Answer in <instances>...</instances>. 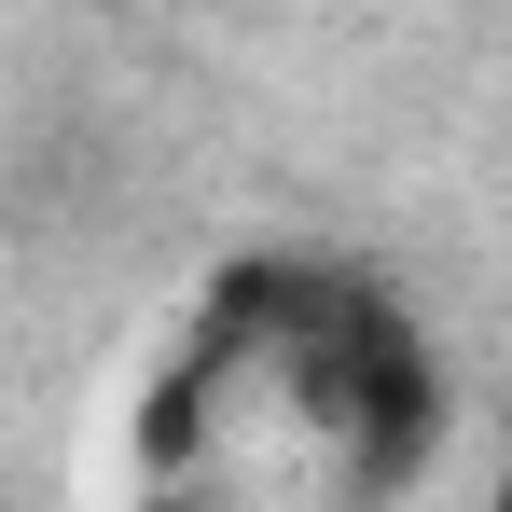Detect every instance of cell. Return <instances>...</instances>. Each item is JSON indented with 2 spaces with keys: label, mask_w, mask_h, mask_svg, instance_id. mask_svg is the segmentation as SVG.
<instances>
[]
</instances>
